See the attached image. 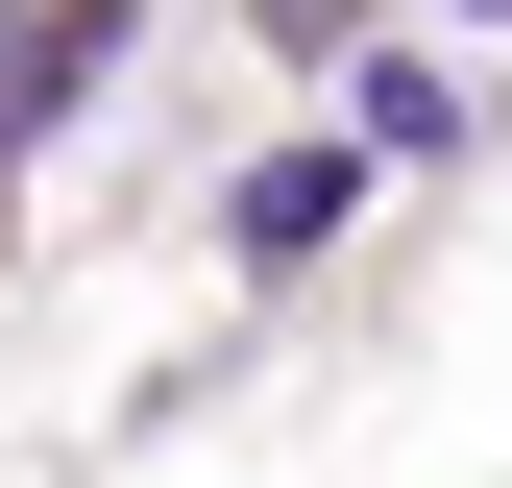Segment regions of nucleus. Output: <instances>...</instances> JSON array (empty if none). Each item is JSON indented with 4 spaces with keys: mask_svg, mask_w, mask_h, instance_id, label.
<instances>
[{
    "mask_svg": "<svg viewBox=\"0 0 512 488\" xmlns=\"http://www.w3.org/2000/svg\"><path fill=\"white\" fill-rule=\"evenodd\" d=\"M98 49H122V0H49V25H25V49H0V122H49V98H74V74H98Z\"/></svg>",
    "mask_w": 512,
    "mask_h": 488,
    "instance_id": "2",
    "label": "nucleus"
},
{
    "mask_svg": "<svg viewBox=\"0 0 512 488\" xmlns=\"http://www.w3.org/2000/svg\"><path fill=\"white\" fill-rule=\"evenodd\" d=\"M464 25H512V0H464Z\"/></svg>",
    "mask_w": 512,
    "mask_h": 488,
    "instance_id": "3",
    "label": "nucleus"
},
{
    "mask_svg": "<svg viewBox=\"0 0 512 488\" xmlns=\"http://www.w3.org/2000/svg\"><path fill=\"white\" fill-rule=\"evenodd\" d=\"M342 196H366V147H293V171H244V269H293Z\"/></svg>",
    "mask_w": 512,
    "mask_h": 488,
    "instance_id": "1",
    "label": "nucleus"
}]
</instances>
